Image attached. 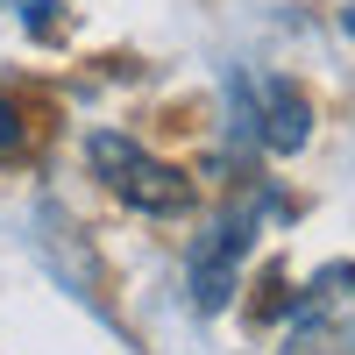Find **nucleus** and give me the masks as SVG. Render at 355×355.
I'll list each match as a JSON object with an SVG mask.
<instances>
[{
	"label": "nucleus",
	"instance_id": "obj_1",
	"mask_svg": "<svg viewBox=\"0 0 355 355\" xmlns=\"http://www.w3.org/2000/svg\"><path fill=\"white\" fill-rule=\"evenodd\" d=\"M85 164H93V178H100L121 206H135V214L171 220V214H185V206H192V185L178 178V164L150 157V150H142L135 135H121V128L85 135Z\"/></svg>",
	"mask_w": 355,
	"mask_h": 355
},
{
	"label": "nucleus",
	"instance_id": "obj_2",
	"mask_svg": "<svg viewBox=\"0 0 355 355\" xmlns=\"http://www.w3.org/2000/svg\"><path fill=\"white\" fill-rule=\"evenodd\" d=\"M227 93H234V121H242V135H256L270 157H299L313 142V100L291 78H234Z\"/></svg>",
	"mask_w": 355,
	"mask_h": 355
},
{
	"label": "nucleus",
	"instance_id": "obj_3",
	"mask_svg": "<svg viewBox=\"0 0 355 355\" xmlns=\"http://www.w3.org/2000/svg\"><path fill=\"white\" fill-rule=\"evenodd\" d=\"M249 242H256V220H249V214H227V220H214V227L185 249V284H192V306H199V313L234 306V284H242Z\"/></svg>",
	"mask_w": 355,
	"mask_h": 355
},
{
	"label": "nucleus",
	"instance_id": "obj_4",
	"mask_svg": "<svg viewBox=\"0 0 355 355\" xmlns=\"http://www.w3.org/2000/svg\"><path fill=\"white\" fill-rule=\"evenodd\" d=\"M0 8H15L21 15V28H28V36H57V28H64V15H57V0H0Z\"/></svg>",
	"mask_w": 355,
	"mask_h": 355
},
{
	"label": "nucleus",
	"instance_id": "obj_5",
	"mask_svg": "<svg viewBox=\"0 0 355 355\" xmlns=\"http://www.w3.org/2000/svg\"><path fill=\"white\" fill-rule=\"evenodd\" d=\"M21 150H28V121H21V107L0 93V164H15Z\"/></svg>",
	"mask_w": 355,
	"mask_h": 355
},
{
	"label": "nucleus",
	"instance_id": "obj_6",
	"mask_svg": "<svg viewBox=\"0 0 355 355\" xmlns=\"http://www.w3.org/2000/svg\"><path fill=\"white\" fill-rule=\"evenodd\" d=\"M341 21H348V36H355V8H348V15H341Z\"/></svg>",
	"mask_w": 355,
	"mask_h": 355
}]
</instances>
